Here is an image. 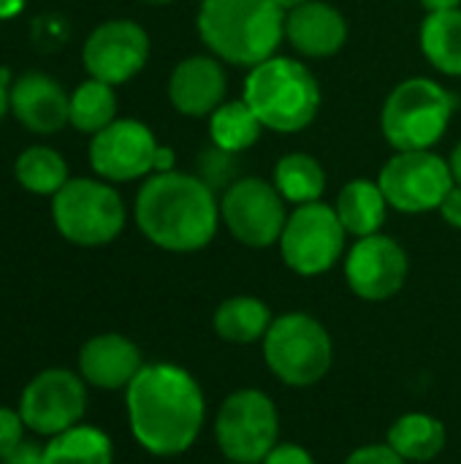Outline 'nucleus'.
<instances>
[{"instance_id": "obj_34", "label": "nucleus", "mask_w": 461, "mask_h": 464, "mask_svg": "<svg viewBox=\"0 0 461 464\" xmlns=\"http://www.w3.org/2000/svg\"><path fill=\"white\" fill-rule=\"evenodd\" d=\"M440 215H443V220H446L448 226L461 228V185H454V188L448 190V196H446L443 204H440Z\"/></svg>"}, {"instance_id": "obj_36", "label": "nucleus", "mask_w": 461, "mask_h": 464, "mask_svg": "<svg viewBox=\"0 0 461 464\" xmlns=\"http://www.w3.org/2000/svg\"><path fill=\"white\" fill-rule=\"evenodd\" d=\"M163 171H174V150L160 144L155 155V174H163Z\"/></svg>"}, {"instance_id": "obj_22", "label": "nucleus", "mask_w": 461, "mask_h": 464, "mask_svg": "<svg viewBox=\"0 0 461 464\" xmlns=\"http://www.w3.org/2000/svg\"><path fill=\"white\" fill-rule=\"evenodd\" d=\"M446 427L440 419L429 413H405L399 416L391 430L386 443L405 459V462H432L443 449H446Z\"/></svg>"}, {"instance_id": "obj_14", "label": "nucleus", "mask_w": 461, "mask_h": 464, "mask_svg": "<svg viewBox=\"0 0 461 464\" xmlns=\"http://www.w3.org/2000/svg\"><path fill=\"white\" fill-rule=\"evenodd\" d=\"M158 147L141 120H114L90 139V166L106 182H133L155 171Z\"/></svg>"}, {"instance_id": "obj_42", "label": "nucleus", "mask_w": 461, "mask_h": 464, "mask_svg": "<svg viewBox=\"0 0 461 464\" xmlns=\"http://www.w3.org/2000/svg\"><path fill=\"white\" fill-rule=\"evenodd\" d=\"M226 464H242V462H226Z\"/></svg>"}, {"instance_id": "obj_13", "label": "nucleus", "mask_w": 461, "mask_h": 464, "mask_svg": "<svg viewBox=\"0 0 461 464\" xmlns=\"http://www.w3.org/2000/svg\"><path fill=\"white\" fill-rule=\"evenodd\" d=\"M149 60V35L133 19L101 22L82 46V63L90 79L111 87L130 82Z\"/></svg>"}, {"instance_id": "obj_35", "label": "nucleus", "mask_w": 461, "mask_h": 464, "mask_svg": "<svg viewBox=\"0 0 461 464\" xmlns=\"http://www.w3.org/2000/svg\"><path fill=\"white\" fill-rule=\"evenodd\" d=\"M11 71L0 65V120L11 111Z\"/></svg>"}, {"instance_id": "obj_23", "label": "nucleus", "mask_w": 461, "mask_h": 464, "mask_svg": "<svg viewBox=\"0 0 461 464\" xmlns=\"http://www.w3.org/2000/svg\"><path fill=\"white\" fill-rule=\"evenodd\" d=\"M43 464H114V446L103 430L76 424L43 443Z\"/></svg>"}, {"instance_id": "obj_37", "label": "nucleus", "mask_w": 461, "mask_h": 464, "mask_svg": "<svg viewBox=\"0 0 461 464\" xmlns=\"http://www.w3.org/2000/svg\"><path fill=\"white\" fill-rule=\"evenodd\" d=\"M22 8H24V0H0V22L19 16Z\"/></svg>"}, {"instance_id": "obj_4", "label": "nucleus", "mask_w": 461, "mask_h": 464, "mask_svg": "<svg viewBox=\"0 0 461 464\" xmlns=\"http://www.w3.org/2000/svg\"><path fill=\"white\" fill-rule=\"evenodd\" d=\"M242 98L264 128L274 133H299L318 117L321 84L304 63L274 54L250 68Z\"/></svg>"}, {"instance_id": "obj_11", "label": "nucleus", "mask_w": 461, "mask_h": 464, "mask_svg": "<svg viewBox=\"0 0 461 464\" xmlns=\"http://www.w3.org/2000/svg\"><path fill=\"white\" fill-rule=\"evenodd\" d=\"M378 185L397 212L418 215L440 209L448 190L456 185L448 160L435 155L432 150L418 152H397L380 169Z\"/></svg>"}, {"instance_id": "obj_33", "label": "nucleus", "mask_w": 461, "mask_h": 464, "mask_svg": "<svg viewBox=\"0 0 461 464\" xmlns=\"http://www.w3.org/2000/svg\"><path fill=\"white\" fill-rule=\"evenodd\" d=\"M0 464H43V446L35 440H22Z\"/></svg>"}, {"instance_id": "obj_7", "label": "nucleus", "mask_w": 461, "mask_h": 464, "mask_svg": "<svg viewBox=\"0 0 461 464\" xmlns=\"http://www.w3.org/2000/svg\"><path fill=\"white\" fill-rule=\"evenodd\" d=\"M264 359L277 381L293 389H307L329 375L334 343L318 318L307 313H285L272 321L264 337Z\"/></svg>"}, {"instance_id": "obj_39", "label": "nucleus", "mask_w": 461, "mask_h": 464, "mask_svg": "<svg viewBox=\"0 0 461 464\" xmlns=\"http://www.w3.org/2000/svg\"><path fill=\"white\" fill-rule=\"evenodd\" d=\"M448 166H451L454 182H456V185H461V141L456 144V150L451 152V158H448Z\"/></svg>"}, {"instance_id": "obj_8", "label": "nucleus", "mask_w": 461, "mask_h": 464, "mask_svg": "<svg viewBox=\"0 0 461 464\" xmlns=\"http://www.w3.org/2000/svg\"><path fill=\"white\" fill-rule=\"evenodd\" d=\"M215 438L228 462L261 464L280 443L277 405L258 389L228 394L215 419Z\"/></svg>"}, {"instance_id": "obj_6", "label": "nucleus", "mask_w": 461, "mask_h": 464, "mask_svg": "<svg viewBox=\"0 0 461 464\" xmlns=\"http://www.w3.org/2000/svg\"><path fill=\"white\" fill-rule=\"evenodd\" d=\"M125 220L122 196L101 177L68 179L52 196V223L57 234L76 247H103L114 242Z\"/></svg>"}, {"instance_id": "obj_30", "label": "nucleus", "mask_w": 461, "mask_h": 464, "mask_svg": "<svg viewBox=\"0 0 461 464\" xmlns=\"http://www.w3.org/2000/svg\"><path fill=\"white\" fill-rule=\"evenodd\" d=\"M24 421L19 416V411L0 405V462L24 440Z\"/></svg>"}, {"instance_id": "obj_29", "label": "nucleus", "mask_w": 461, "mask_h": 464, "mask_svg": "<svg viewBox=\"0 0 461 464\" xmlns=\"http://www.w3.org/2000/svg\"><path fill=\"white\" fill-rule=\"evenodd\" d=\"M196 177L212 193H217V190L226 193L231 185H236L242 179V158H239V152L209 144L196 158Z\"/></svg>"}, {"instance_id": "obj_41", "label": "nucleus", "mask_w": 461, "mask_h": 464, "mask_svg": "<svg viewBox=\"0 0 461 464\" xmlns=\"http://www.w3.org/2000/svg\"><path fill=\"white\" fill-rule=\"evenodd\" d=\"M144 3H152V5H168V3H174V0H144Z\"/></svg>"}, {"instance_id": "obj_40", "label": "nucleus", "mask_w": 461, "mask_h": 464, "mask_svg": "<svg viewBox=\"0 0 461 464\" xmlns=\"http://www.w3.org/2000/svg\"><path fill=\"white\" fill-rule=\"evenodd\" d=\"M283 11H293L296 5H302V3H307V0H274Z\"/></svg>"}, {"instance_id": "obj_19", "label": "nucleus", "mask_w": 461, "mask_h": 464, "mask_svg": "<svg viewBox=\"0 0 461 464\" xmlns=\"http://www.w3.org/2000/svg\"><path fill=\"white\" fill-rule=\"evenodd\" d=\"M285 38L304 57H331L348 38V22L334 5L323 0H307L288 11Z\"/></svg>"}, {"instance_id": "obj_15", "label": "nucleus", "mask_w": 461, "mask_h": 464, "mask_svg": "<svg viewBox=\"0 0 461 464\" xmlns=\"http://www.w3.org/2000/svg\"><path fill=\"white\" fill-rule=\"evenodd\" d=\"M345 280L364 302H386L397 296L408 280V253L386 234L359 239L345 258Z\"/></svg>"}, {"instance_id": "obj_17", "label": "nucleus", "mask_w": 461, "mask_h": 464, "mask_svg": "<svg viewBox=\"0 0 461 464\" xmlns=\"http://www.w3.org/2000/svg\"><path fill=\"white\" fill-rule=\"evenodd\" d=\"M141 367L144 356L139 345L117 332L95 334L79 351V375L101 392H125Z\"/></svg>"}, {"instance_id": "obj_31", "label": "nucleus", "mask_w": 461, "mask_h": 464, "mask_svg": "<svg viewBox=\"0 0 461 464\" xmlns=\"http://www.w3.org/2000/svg\"><path fill=\"white\" fill-rule=\"evenodd\" d=\"M342 464H408L389 443H372L356 449Z\"/></svg>"}, {"instance_id": "obj_5", "label": "nucleus", "mask_w": 461, "mask_h": 464, "mask_svg": "<svg viewBox=\"0 0 461 464\" xmlns=\"http://www.w3.org/2000/svg\"><path fill=\"white\" fill-rule=\"evenodd\" d=\"M459 98L427 76H413L397 84L380 111L386 141L397 152L432 150L448 130Z\"/></svg>"}, {"instance_id": "obj_24", "label": "nucleus", "mask_w": 461, "mask_h": 464, "mask_svg": "<svg viewBox=\"0 0 461 464\" xmlns=\"http://www.w3.org/2000/svg\"><path fill=\"white\" fill-rule=\"evenodd\" d=\"M424 57L448 76H461V8L432 11L421 24Z\"/></svg>"}, {"instance_id": "obj_18", "label": "nucleus", "mask_w": 461, "mask_h": 464, "mask_svg": "<svg viewBox=\"0 0 461 464\" xmlns=\"http://www.w3.org/2000/svg\"><path fill=\"white\" fill-rule=\"evenodd\" d=\"M168 101L185 117H212L226 103V71L220 60L193 54L177 63L168 76Z\"/></svg>"}, {"instance_id": "obj_10", "label": "nucleus", "mask_w": 461, "mask_h": 464, "mask_svg": "<svg viewBox=\"0 0 461 464\" xmlns=\"http://www.w3.org/2000/svg\"><path fill=\"white\" fill-rule=\"evenodd\" d=\"M16 411L33 435L54 438L82 424L87 413V383L73 370L49 367L27 381Z\"/></svg>"}, {"instance_id": "obj_12", "label": "nucleus", "mask_w": 461, "mask_h": 464, "mask_svg": "<svg viewBox=\"0 0 461 464\" xmlns=\"http://www.w3.org/2000/svg\"><path fill=\"white\" fill-rule=\"evenodd\" d=\"M220 218L239 245L255 250L277 245L288 223L285 198L258 177H242L223 193Z\"/></svg>"}, {"instance_id": "obj_27", "label": "nucleus", "mask_w": 461, "mask_h": 464, "mask_svg": "<svg viewBox=\"0 0 461 464\" xmlns=\"http://www.w3.org/2000/svg\"><path fill=\"white\" fill-rule=\"evenodd\" d=\"M117 120V92L111 84L98 79H84L71 92V114L68 122L87 136H95L106 125Z\"/></svg>"}, {"instance_id": "obj_25", "label": "nucleus", "mask_w": 461, "mask_h": 464, "mask_svg": "<svg viewBox=\"0 0 461 464\" xmlns=\"http://www.w3.org/2000/svg\"><path fill=\"white\" fill-rule=\"evenodd\" d=\"M14 179L33 196H54L71 177L65 158L49 144L24 147L14 160Z\"/></svg>"}, {"instance_id": "obj_16", "label": "nucleus", "mask_w": 461, "mask_h": 464, "mask_svg": "<svg viewBox=\"0 0 461 464\" xmlns=\"http://www.w3.org/2000/svg\"><path fill=\"white\" fill-rule=\"evenodd\" d=\"M11 114L24 130L35 136H54L71 125V95L54 76L27 71L11 82Z\"/></svg>"}, {"instance_id": "obj_20", "label": "nucleus", "mask_w": 461, "mask_h": 464, "mask_svg": "<svg viewBox=\"0 0 461 464\" xmlns=\"http://www.w3.org/2000/svg\"><path fill=\"white\" fill-rule=\"evenodd\" d=\"M345 231L351 237H372L380 234V226L386 223V212H389V201L380 190L378 182L372 179H351L334 204Z\"/></svg>"}, {"instance_id": "obj_38", "label": "nucleus", "mask_w": 461, "mask_h": 464, "mask_svg": "<svg viewBox=\"0 0 461 464\" xmlns=\"http://www.w3.org/2000/svg\"><path fill=\"white\" fill-rule=\"evenodd\" d=\"M421 5L432 14V11H451V8H459L461 0H421Z\"/></svg>"}, {"instance_id": "obj_1", "label": "nucleus", "mask_w": 461, "mask_h": 464, "mask_svg": "<svg viewBox=\"0 0 461 464\" xmlns=\"http://www.w3.org/2000/svg\"><path fill=\"white\" fill-rule=\"evenodd\" d=\"M125 411L133 440L152 457L168 459L198 440L206 400L198 381L168 362L144 364L125 389Z\"/></svg>"}, {"instance_id": "obj_9", "label": "nucleus", "mask_w": 461, "mask_h": 464, "mask_svg": "<svg viewBox=\"0 0 461 464\" xmlns=\"http://www.w3.org/2000/svg\"><path fill=\"white\" fill-rule=\"evenodd\" d=\"M345 239L348 231L337 209L323 201H312L296 207V212L288 215L277 245L291 272L302 277H318L342 258Z\"/></svg>"}, {"instance_id": "obj_2", "label": "nucleus", "mask_w": 461, "mask_h": 464, "mask_svg": "<svg viewBox=\"0 0 461 464\" xmlns=\"http://www.w3.org/2000/svg\"><path fill=\"white\" fill-rule=\"evenodd\" d=\"M133 218L139 231L160 250L196 253L204 250L220 223L217 193L196 174L163 171L149 174L136 196Z\"/></svg>"}, {"instance_id": "obj_32", "label": "nucleus", "mask_w": 461, "mask_h": 464, "mask_svg": "<svg viewBox=\"0 0 461 464\" xmlns=\"http://www.w3.org/2000/svg\"><path fill=\"white\" fill-rule=\"evenodd\" d=\"M261 464H315V459L299 443H277Z\"/></svg>"}, {"instance_id": "obj_26", "label": "nucleus", "mask_w": 461, "mask_h": 464, "mask_svg": "<svg viewBox=\"0 0 461 464\" xmlns=\"http://www.w3.org/2000/svg\"><path fill=\"white\" fill-rule=\"evenodd\" d=\"M274 188L291 204H312L321 201L326 190V171L312 155L291 152L274 166Z\"/></svg>"}, {"instance_id": "obj_3", "label": "nucleus", "mask_w": 461, "mask_h": 464, "mask_svg": "<svg viewBox=\"0 0 461 464\" xmlns=\"http://www.w3.org/2000/svg\"><path fill=\"white\" fill-rule=\"evenodd\" d=\"M196 27L217 60L255 68L285 38V11L274 0H204Z\"/></svg>"}, {"instance_id": "obj_21", "label": "nucleus", "mask_w": 461, "mask_h": 464, "mask_svg": "<svg viewBox=\"0 0 461 464\" xmlns=\"http://www.w3.org/2000/svg\"><path fill=\"white\" fill-rule=\"evenodd\" d=\"M272 321L274 318H272L269 304L261 302L258 296H231L215 310L212 329L226 343L250 345L266 337Z\"/></svg>"}, {"instance_id": "obj_28", "label": "nucleus", "mask_w": 461, "mask_h": 464, "mask_svg": "<svg viewBox=\"0 0 461 464\" xmlns=\"http://www.w3.org/2000/svg\"><path fill=\"white\" fill-rule=\"evenodd\" d=\"M264 125L255 117V111L242 101H228L223 106H217L209 117V136L212 144L231 150V152H245L250 150L258 136H261Z\"/></svg>"}]
</instances>
